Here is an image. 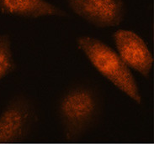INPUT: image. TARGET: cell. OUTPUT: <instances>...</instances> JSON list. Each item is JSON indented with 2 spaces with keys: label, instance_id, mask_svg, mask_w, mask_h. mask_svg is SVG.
Masks as SVG:
<instances>
[{
  "label": "cell",
  "instance_id": "5",
  "mask_svg": "<svg viewBox=\"0 0 154 144\" xmlns=\"http://www.w3.org/2000/svg\"><path fill=\"white\" fill-rule=\"evenodd\" d=\"M118 54L129 68L138 71L144 77L150 75L153 57L142 38L133 31L119 29L113 34Z\"/></svg>",
  "mask_w": 154,
  "mask_h": 144
},
{
  "label": "cell",
  "instance_id": "8",
  "mask_svg": "<svg viewBox=\"0 0 154 144\" xmlns=\"http://www.w3.org/2000/svg\"><path fill=\"white\" fill-rule=\"evenodd\" d=\"M14 144H18V143H14Z\"/></svg>",
  "mask_w": 154,
  "mask_h": 144
},
{
  "label": "cell",
  "instance_id": "1",
  "mask_svg": "<svg viewBox=\"0 0 154 144\" xmlns=\"http://www.w3.org/2000/svg\"><path fill=\"white\" fill-rule=\"evenodd\" d=\"M101 99L95 89L78 86L59 101L58 116L65 137L77 140L97 122L101 113Z\"/></svg>",
  "mask_w": 154,
  "mask_h": 144
},
{
  "label": "cell",
  "instance_id": "6",
  "mask_svg": "<svg viewBox=\"0 0 154 144\" xmlns=\"http://www.w3.org/2000/svg\"><path fill=\"white\" fill-rule=\"evenodd\" d=\"M0 12L27 19L67 15L62 8L46 0H0Z\"/></svg>",
  "mask_w": 154,
  "mask_h": 144
},
{
  "label": "cell",
  "instance_id": "4",
  "mask_svg": "<svg viewBox=\"0 0 154 144\" xmlns=\"http://www.w3.org/2000/svg\"><path fill=\"white\" fill-rule=\"evenodd\" d=\"M72 11L99 28L116 27L124 20L123 0H67Z\"/></svg>",
  "mask_w": 154,
  "mask_h": 144
},
{
  "label": "cell",
  "instance_id": "7",
  "mask_svg": "<svg viewBox=\"0 0 154 144\" xmlns=\"http://www.w3.org/2000/svg\"><path fill=\"white\" fill-rule=\"evenodd\" d=\"M16 69L8 34H0V81Z\"/></svg>",
  "mask_w": 154,
  "mask_h": 144
},
{
  "label": "cell",
  "instance_id": "2",
  "mask_svg": "<svg viewBox=\"0 0 154 144\" xmlns=\"http://www.w3.org/2000/svg\"><path fill=\"white\" fill-rule=\"evenodd\" d=\"M77 46L100 74L136 102L141 103L142 97L136 79L129 67L111 47L90 36L78 38Z\"/></svg>",
  "mask_w": 154,
  "mask_h": 144
},
{
  "label": "cell",
  "instance_id": "3",
  "mask_svg": "<svg viewBox=\"0 0 154 144\" xmlns=\"http://www.w3.org/2000/svg\"><path fill=\"white\" fill-rule=\"evenodd\" d=\"M37 122L33 104L24 96L11 100L0 115V144L23 140Z\"/></svg>",
  "mask_w": 154,
  "mask_h": 144
}]
</instances>
